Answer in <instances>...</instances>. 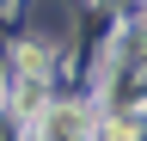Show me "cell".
I'll return each instance as SVG.
<instances>
[{
    "label": "cell",
    "mask_w": 147,
    "mask_h": 141,
    "mask_svg": "<svg viewBox=\"0 0 147 141\" xmlns=\"http://www.w3.org/2000/svg\"><path fill=\"white\" fill-rule=\"evenodd\" d=\"M43 141H86V111H74V104L43 111Z\"/></svg>",
    "instance_id": "cell-1"
},
{
    "label": "cell",
    "mask_w": 147,
    "mask_h": 141,
    "mask_svg": "<svg viewBox=\"0 0 147 141\" xmlns=\"http://www.w3.org/2000/svg\"><path fill=\"white\" fill-rule=\"evenodd\" d=\"M43 49H37V43H25V49H18V67H25V80H43Z\"/></svg>",
    "instance_id": "cell-2"
}]
</instances>
